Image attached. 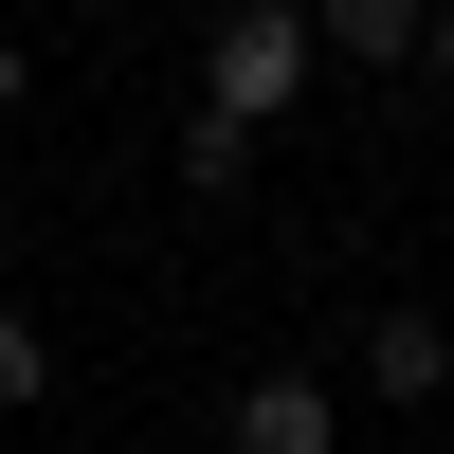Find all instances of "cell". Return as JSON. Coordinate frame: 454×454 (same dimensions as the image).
Listing matches in <instances>:
<instances>
[{"label": "cell", "instance_id": "obj_1", "mask_svg": "<svg viewBox=\"0 0 454 454\" xmlns=\"http://www.w3.org/2000/svg\"><path fill=\"white\" fill-rule=\"evenodd\" d=\"M291 91H309V19H273V0H237V19L200 36V109H218V128L254 145V128L291 109Z\"/></svg>", "mask_w": 454, "mask_h": 454}, {"label": "cell", "instance_id": "obj_2", "mask_svg": "<svg viewBox=\"0 0 454 454\" xmlns=\"http://www.w3.org/2000/svg\"><path fill=\"white\" fill-rule=\"evenodd\" d=\"M237 454H346V419H327V382H309V364L237 382Z\"/></svg>", "mask_w": 454, "mask_h": 454}, {"label": "cell", "instance_id": "obj_3", "mask_svg": "<svg viewBox=\"0 0 454 454\" xmlns=\"http://www.w3.org/2000/svg\"><path fill=\"white\" fill-rule=\"evenodd\" d=\"M419 0H327V19H309V55H364V73H400V55H419Z\"/></svg>", "mask_w": 454, "mask_h": 454}, {"label": "cell", "instance_id": "obj_4", "mask_svg": "<svg viewBox=\"0 0 454 454\" xmlns=\"http://www.w3.org/2000/svg\"><path fill=\"white\" fill-rule=\"evenodd\" d=\"M364 364H382V400H436V382H454V327H436V309H382Z\"/></svg>", "mask_w": 454, "mask_h": 454}, {"label": "cell", "instance_id": "obj_5", "mask_svg": "<svg viewBox=\"0 0 454 454\" xmlns=\"http://www.w3.org/2000/svg\"><path fill=\"white\" fill-rule=\"evenodd\" d=\"M237 182H254V145H237V128L200 109V128H182V200H237Z\"/></svg>", "mask_w": 454, "mask_h": 454}, {"label": "cell", "instance_id": "obj_6", "mask_svg": "<svg viewBox=\"0 0 454 454\" xmlns=\"http://www.w3.org/2000/svg\"><path fill=\"white\" fill-rule=\"evenodd\" d=\"M55 400V346H36V309H0V419H36Z\"/></svg>", "mask_w": 454, "mask_h": 454}, {"label": "cell", "instance_id": "obj_7", "mask_svg": "<svg viewBox=\"0 0 454 454\" xmlns=\"http://www.w3.org/2000/svg\"><path fill=\"white\" fill-rule=\"evenodd\" d=\"M19 73H36V55H19V36H0V109H19Z\"/></svg>", "mask_w": 454, "mask_h": 454}, {"label": "cell", "instance_id": "obj_8", "mask_svg": "<svg viewBox=\"0 0 454 454\" xmlns=\"http://www.w3.org/2000/svg\"><path fill=\"white\" fill-rule=\"evenodd\" d=\"M419 55H436V73H454V19H436V36H419Z\"/></svg>", "mask_w": 454, "mask_h": 454}]
</instances>
